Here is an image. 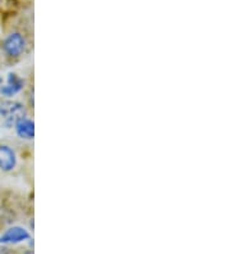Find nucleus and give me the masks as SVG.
Here are the masks:
<instances>
[{
  "label": "nucleus",
  "instance_id": "obj_5",
  "mask_svg": "<svg viewBox=\"0 0 230 254\" xmlns=\"http://www.w3.org/2000/svg\"><path fill=\"white\" fill-rule=\"evenodd\" d=\"M15 131L18 133V136L22 139L31 140L35 136V125L34 122L26 117L19 118L18 121L14 124Z\"/></svg>",
  "mask_w": 230,
  "mask_h": 254
},
{
  "label": "nucleus",
  "instance_id": "obj_2",
  "mask_svg": "<svg viewBox=\"0 0 230 254\" xmlns=\"http://www.w3.org/2000/svg\"><path fill=\"white\" fill-rule=\"evenodd\" d=\"M26 48L25 37L21 34H10L3 43V49L9 57H19Z\"/></svg>",
  "mask_w": 230,
  "mask_h": 254
},
{
  "label": "nucleus",
  "instance_id": "obj_3",
  "mask_svg": "<svg viewBox=\"0 0 230 254\" xmlns=\"http://www.w3.org/2000/svg\"><path fill=\"white\" fill-rule=\"evenodd\" d=\"M28 239H30V234L27 230L15 226L8 229L3 235L0 236V243L1 244H18V243L26 242Z\"/></svg>",
  "mask_w": 230,
  "mask_h": 254
},
{
  "label": "nucleus",
  "instance_id": "obj_4",
  "mask_svg": "<svg viewBox=\"0 0 230 254\" xmlns=\"http://www.w3.org/2000/svg\"><path fill=\"white\" fill-rule=\"evenodd\" d=\"M17 164V158L13 149L6 145H0V170L12 171Z\"/></svg>",
  "mask_w": 230,
  "mask_h": 254
},
{
  "label": "nucleus",
  "instance_id": "obj_1",
  "mask_svg": "<svg viewBox=\"0 0 230 254\" xmlns=\"http://www.w3.org/2000/svg\"><path fill=\"white\" fill-rule=\"evenodd\" d=\"M0 115L5 118L8 126H12L25 116V108L18 102H4L0 106Z\"/></svg>",
  "mask_w": 230,
  "mask_h": 254
},
{
  "label": "nucleus",
  "instance_id": "obj_7",
  "mask_svg": "<svg viewBox=\"0 0 230 254\" xmlns=\"http://www.w3.org/2000/svg\"><path fill=\"white\" fill-rule=\"evenodd\" d=\"M0 82H1V78H0Z\"/></svg>",
  "mask_w": 230,
  "mask_h": 254
},
{
  "label": "nucleus",
  "instance_id": "obj_6",
  "mask_svg": "<svg viewBox=\"0 0 230 254\" xmlns=\"http://www.w3.org/2000/svg\"><path fill=\"white\" fill-rule=\"evenodd\" d=\"M23 87V81L22 78H19L15 73H9L8 74V84L5 86L1 85L0 87V93L5 96H13L15 94H18Z\"/></svg>",
  "mask_w": 230,
  "mask_h": 254
}]
</instances>
